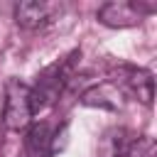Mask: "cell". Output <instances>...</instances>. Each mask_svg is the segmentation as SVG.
<instances>
[{"mask_svg":"<svg viewBox=\"0 0 157 157\" xmlns=\"http://www.w3.org/2000/svg\"><path fill=\"white\" fill-rule=\"evenodd\" d=\"M61 10V5L56 2H42V0H22L15 7V20L20 27L25 29H37L44 27L47 22H52V17Z\"/></svg>","mask_w":157,"mask_h":157,"instance_id":"277c9868","label":"cell"},{"mask_svg":"<svg viewBox=\"0 0 157 157\" xmlns=\"http://www.w3.org/2000/svg\"><path fill=\"white\" fill-rule=\"evenodd\" d=\"M49 145V128L47 123H39V125H32L29 132H27V150L32 155H42Z\"/></svg>","mask_w":157,"mask_h":157,"instance_id":"52a82bcc","label":"cell"},{"mask_svg":"<svg viewBox=\"0 0 157 157\" xmlns=\"http://www.w3.org/2000/svg\"><path fill=\"white\" fill-rule=\"evenodd\" d=\"M125 157H157V145H155L152 137H137L128 147Z\"/></svg>","mask_w":157,"mask_h":157,"instance_id":"ba28073f","label":"cell"},{"mask_svg":"<svg viewBox=\"0 0 157 157\" xmlns=\"http://www.w3.org/2000/svg\"><path fill=\"white\" fill-rule=\"evenodd\" d=\"M128 130L125 128H110L101 142H98V157H120L128 152Z\"/></svg>","mask_w":157,"mask_h":157,"instance_id":"8992f818","label":"cell"},{"mask_svg":"<svg viewBox=\"0 0 157 157\" xmlns=\"http://www.w3.org/2000/svg\"><path fill=\"white\" fill-rule=\"evenodd\" d=\"M123 93L110 83V81H105V83H101V86H93V88H88L83 96H81V103L83 105H98V108H105V110H118L120 105H123Z\"/></svg>","mask_w":157,"mask_h":157,"instance_id":"5b68a950","label":"cell"},{"mask_svg":"<svg viewBox=\"0 0 157 157\" xmlns=\"http://www.w3.org/2000/svg\"><path fill=\"white\" fill-rule=\"evenodd\" d=\"M155 5L135 2V0H113L98 7V20L105 27H132L140 25L145 15H150Z\"/></svg>","mask_w":157,"mask_h":157,"instance_id":"3957f363","label":"cell"},{"mask_svg":"<svg viewBox=\"0 0 157 157\" xmlns=\"http://www.w3.org/2000/svg\"><path fill=\"white\" fill-rule=\"evenodd\" d=\"M34 115L32 108V91L20 81H10L5 88V108H2V125L7 130H25Z\"/></svg>","mask_w":157,"mask_h":157,"instance_id":"7a4b0ae2","label":"cell"},{"mask_svg":"<svg viewBox=\"0 0 157 157\" xmlns=\"http://www.w3.org/2000/svg\"><path fill=\"white\" fill-rule=\"evenodd\" d=\"M110 83L123 93L130 96L145 105L152 103L155 98V78L147 69H137V66H128V64H118L110 71Z\"/></svg>","mask_w":157,"mask_h":157,"instance_id":"6da1fadb","label":"cell"}]
</instances>
